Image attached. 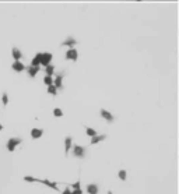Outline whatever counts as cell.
<instances>
[{
	"mask_svg": "<svg viewBox=\"0 0 179 194\" xmlns=\"http://www.w3.org/2000/svg\"><path fill=\"white\" fill-rule=\"evenodd\" d=\"M41 55L42 52H38L37 55L34 56V59L31 60V66H41Z\"/></svg>",
	"mask_w": 179,
	"mask_h": 194,
	"instance_id": "16",
	"label": "cell"
},
{
	"mask_svg": "<svg viewBox=\"0 0 179 194\" xmlns=\"http://www.w3.org/2000/svg\"><path fill=\"white\" fill-rule=\"evenodd\" d=\"M137 1H141V0H137Z\"/></svg>",
	"mask_w": 179,
	"mask_h": 194,
	"instance_id": "29",
	"label": "cell"
},
{
	"mask_svg": "<svg viewBox=\"0 0 179 194\" xmlns=\"http://www.w3.org/2000/svg\"><path fill=\"white\" fill-rule=\"evenodd\" d=\"M73 157H76V158H84L85 157V148L84 147H81V145H73Z\"/></svg>",
	"mask_w": 179,
	"mask_h": 194,
	"instance_id": "4",
	"label": "cell"
},
{
	"mask_svg": "<svg viewBox=\"0 0 179 194\" xmlns=\"http://www.w3.org/2000/svg\"><path fill=\"white\" fill-rule=\"evenodd\" d=\"M73 148V138L70 137V135H67L66 138H64V154L66 155H69L70 149Z\"/></svg>",
	"mask_w": 179,
	"mask_h": 194,
	"instance_id": "10",
	"label": "cell"
},
{
	"mask_svg": "<svg viewBox=\"0 0 179 194\" xmlns=\"http://www.w3.org/2000/svg\"><path fill=\"white\" fill-rule=\"evenodd\" d=\"M25 70H27L28 75H29L31 78H35V77H37V74L39 73V70H41V66H28Z\"/></svg>",
	"mask_w": 179,
	"mask_h": 194,
	"instance_id": "8",
	"label": "cell"
},
{
	"mask_svg": "<svg viewBox=\"0 0 179 194\" xmlns=\"http://www.w3.org/2000/svg\"><path fill=\"white\" fill-rule=\"evenodd\" d=\"M118 177H119L122 182H124L126 179H127V172L124 171V169H120V171L118 172Z\"/></svg>",
	"mask_w": 179,
	"mask_h": 194,
	"instance_id": "21",
	"label": "cell"
},
{
	"mask_svg": "<svg viewBox=\"0 0 179 194\" xmlns=\"http://www.w3.org/2000/svg\"><path fill=\"white\" fill-rule=\"evenodd\" d=\"M76 45H77V41H76L73 37H67L62 42V46H66V48H74Z\"/></svg>",
	"mask_w": 179,
	"mask_h": 194,
	"instance_id": "12",
	"label": "cell"
},
{
	"mask_svg": "<svg viewBox=\"0 0 179 194\" xmlns=\"http://www.w3.org/2000/svg\"><path fill=\"white\" fill-rule=\"evenodd\" d=\"M70 187H71L73 190H77V189H81V184H80V182L77 180V182H74V183L70 186Z\"/></svg>",
	"mask_w": 179,
	"mask_h": 194,
	"instance_id": "25",
	"label": "cell"
},
{
	"mask_svg": "<svg viewBox=\"0 0 179 194\" xmlns=\"http://www.w3.org/2000/svg\"><path fill=\"white\" fill-rule=\"evenodd\" d=\"M64 56H66V60L77 61V59H78V52H77V49H74V48H69Z\"/></svg>",
	"mask_w": 179,
	"mask_h": 194,
	"instance_id": "2",
	"label": "cell"
},
{
	"mask_svg": "<svg viewBox=\"0 0 179 194\" xmlns=\"http://www.w3.org/2000/svg\"><path fill=\"white\" fill-rule=\"evenodd\" d=\"M38 183L45 184L46 187H49V189L55 190V191H59V186H57V183H55V182H51L49 179H38Z\"/></svg>",
	"mask_w": 179,
	"mask_h": 194,
	"instance_id": "5",
	"label": "cell"
},
{
	"mask_svg": "<svg viewBox=\"0 0 179 194\" xmlns=\"http://www.w3.org/2000/svg\"><path fill=\"white\" fill-rule=\"evenodd\" d=\"M87 193L88 194H98V191H99V189H98V186L94 184V183H91V184L87 186Z\"/></svg>",
	"mask_w": 179,
	"mask_h": 194,
	"instance_id": "15",
	"label": "cell"
},
{
	"mask_svg": "<svg viewBox=\"0 0 179 194\" xmlns=\"http://www.w3.org/2000/svg\"><path fill=\"white\" fill-rule=\"evenodd\" d=\"M52 59H53V55H52L51 52H42V55H41V66H48V64H51V61Z\"/></svg>",
	"mask_w": 179,
	"mask_h": 194,
	"instance_id": "3",
	"label": "cell"
},
{
	"mask_svg": "<svg viewBox=\"0 0 179 194\" xmlns=\"http://www.w3.org/2000/svg\"><path fill=\"white\" fill-rule=\"evenodd\" d=\"M71 194H83V190L77 189V190H71Z\"/></svg>",
	"mask_w": 179,
	"mask_h": 194,
	"instance_id": "26",
	"label": "cell"
},
{
	"mask_svg": "<svg viewBox=\"0 0 179 194\" xmlns=\"http://www.w3.org/2000/svg\"><path fill=\"white\" fill-rule=\"evenodd\" d=\"M85 134H87L90 138H92V137H95L98 133H96V130L92 129V127H85Z\"/></svg>",
	"mask_w": 179,
	"mask_h": 194,
	"instance_id": "19",
	"label": "cell"
},
{
	"mask_svg": "<svg viewBox=\"0 0 179 194\" xmlns=\"http://www.w3.org/2000/svg\"><path fill=\"white\" fill-rule=\"evenodd\" d=\"M46 91H48V94H49V95H52V97H56L59 89L55 87V84H52V85H49V87H48V89H46Z\"/></svg>",
	"mask_w": 179,
	"mask_h": 194,
	"instance_id": "18",
	"label": "cell"
},
{
	"mask_svg": "<svg viewBox=\"0 0 179 194\" xmlns=\"http://www.w3.org/2000/svg\"><path fill=\"white\" fill-rule=\"evenodd\" d=\"M53 116H55V117H62V116H63V111H62L60 108H55V109H53Z\"/></svg>",
	"mask_w": 179,
	"mask_h": 194,
	"instance_id": "23",
	"label": "cell"
},
{
	"mask_svg": "<svg viewBox=\"0 0 179 194\" xmlns=\"http://www.w3.org/2000/svg\"><path fill=\"white\" fill-rule=\"evenodd\" d=\"M1 103H3V105H9V95H7V94L6 92H3L1 94Z\"/></svg>",
	"mask_w": 179,
	"mask_h": 194,
	"instance_id": "24",
	"label": "cell"
},
{
	"mask_svg": "<svg viewBox=\"0 0 179 194\" xmlns=\"http://www.w3.org/2000/svg\"><path fill=\"white\" fill-rule=\"evenodd\" d=\"M62 194H71V190H70L69 187H66V189L62 191Z\"/></svg>",
	"mask_w": 179,
	"mask_h": 194,
	"instance_id": "27",
	"label": "cell"
},
{
	"mask_svg": "<svg viewBox=\"0 0 179 194\" xmlns=\"http://www.w3.org/2000/svg\"><path fill=\"white\" fill-rule=\"evenodd\" d=\"M106 140V134H96L95 137H92L90 140V145H96V144L102 143V141H105Z\"/></svg>",
	"mask_w": 179,
	"mask_h": 194,
	"instance_id": "9",
	"label": "cell"
},
{
	"mask_svg": "<svg viewBox=\"0 0 179 194\" xmlns=\"http://www.w3.org/2000/svg\"><path fill=\"white\" fill-rule=\"evenodd\" d=\"M53 75H46L45 74V77H43V84H45L46 87H49V85H52L53 84Z\"/></svg>",
	"mask_w": 179,
	"mask_h": 194,
	"instance_id": "20",
	"label": "cell"
},
{
	"mask_svg": "<svg viewBox=\"0 0 179 194\" xmlns=\"http://www.w3.org/2000/svg\"><path fill=\"white\" fill-rule=\"evenodd\" d=\"M11 56H13L14 60H21V59H23V52L20 51L17 46H14L13 49H11Z\"/></svg>",
	"mask_w": 179,
	"mask_h": 194,
	"instance_id": "14",
	"label": "cell"
},
{
	"mask_svg": "<svg viewBox=\"0 0 179 194\" xmlns=\"http://www.w3.org/2000/svg\"><path fill=\"white\" fill-rule=\"evenodd\" d=\"M1 130H3V126H1V124H0V131H1Z\"/></svg>",
	"mask_w": 179,
	"mask_h": 194,
	"instance_id": "28",
	"label": "cell"
},
{
	"mask_svg": "<svg viewBox=\"0 0 179 194\" xmlns=\"http://www.w3.org/2000/svg\"><path fill=\"white\" fill-rule=\"evenodd\" d=\"M24 182H27V183H38V179L37 177H34V176H24L23 177Z\"/></svg>",
	"mask_w": 179,
	"mask_h": 194,
	"instance_id": "22",
	"label": "cell"
},
{
	"mask_svg": "<svg viewBox=\"0 0 179 194\" xmlns=\"http://www.w3.org/2000/svg\"><path fill=\"white\" fill-rule=\"evenodd\" d=\"M55 71H56V69H55V66H53V64L45 66V74H46V75H53Z\"/></svg>",
	"mask_w": 179,
	"mask_h": 194,
	"instance_id": "17",
	"label": "cell"
},
{
	"mask_svg": "<svg viewBox=\"0 0 179 194\" xmlns=\"http://www.w3.org/2000/svg\"><path fill=\"white\" fill-rule=\"evenodd\" d=\"M53 84L57 89H63V74H56L55 80H53Z\"/></svg>",
	"mask_w": 179,
	"mask_h": 194,
	"instance_id": "13",
	"label": "cell"
},
{
	"mask_svg": "<svg viewBox=\"0 0 179 194\" xmlns=\"http://www.w3.org/2000/svg\"><path fill=\"white\" fill-rule=\"evenodd\" d=\"M11 69H13V71H15V73H23V71H25V64H24L21 60H14L13 64H11Z\"/></svg>",
	"mask_w": 179,
	"mask_h": 194,
	"instance_id": "6",
	"label": "cell"
},
{
	"mask_svg": "<svg viewBox=\"0 0 179 194\" xmlns=\"http://www.w3.org/2000/svg\"><path fill=\"white\" fill-rule=\"evenodd\" d=\"M99 115H101L102 119L105 122H108V123H113V120H115V116L112 115L110 112H108L106 109H101V111H99Z\"/></svg>",
	"mask_w": 179,
	"mask_h": 194,
	"instance_id": "7",
	"label": "cell"
},
{
	"mask_svg": "<svg viewBox=\"0 0 179 194\" xmlns=\"http://www.w3.org/2000/svg\"><path fill=\"white\" fill-rule=\"evenodd\" d=\"M21 143H23V140L20 138V137H11V138H9L7 143H6V149H7L9 152H14Z\"/></svg>",
	"mask_w": 179,
	"mask_h": 194,
	"instance_id": "1",
	"label": "cell"
},
{
	"mask_svg": "<svg viewBox=\"0 0 179 194\" xmlns=\"http://www.w3.org/2000/svg\"><path fill=\"white\" fill-rule=\"evenodd\" d=\"M29 134H31V138L38 140V138H41L42 135H43V130H42V129H38V127H34V129H31Z\"/></svg>",
	"mask_w": 179,
	"mask_h": 194,
	"instance_id": "11",
	"label": "cell"
}]
</instances>
